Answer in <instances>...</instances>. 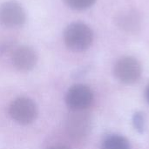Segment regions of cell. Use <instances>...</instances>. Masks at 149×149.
Listing matches in <instances>:
<instances>
[{
  "label": "cell",
  "mask_w": 149,
  "mask_h": 149,
  "mask_svg": "<svg viewBox=\"0 0 149 149\" xmlns=\"http://www.w3.org/2000/svg\"><path fill=\"white\" fill-rule=\"evenodd\" d=\"M65 45L73 52L87 50L93 44V32L92 29L83 23H72L64 31Z\"/></svg>",
  "instance_id": "1"
},
{
  "label": "cell",
  "mask_w": 149,
  "mask_h": 149,
  "mask_svg": "<svg viewBox=\"0 0 149 149\" xmlns=\"http://www.w3.org/2000/svg\"><path fill=\"white\" fill-rule=\"evenodd\" d=\"M9 113L10 117L21 125L33 122L38 114L36 104L31 100L24 97L14 100L9 107Z\"/></svg>",
  "instance_id": "2"
},
{
  "label": "cell",
  "mask_w": 149,
  "mask_h": 149,
  "mask_svg": "<svg viewBox=\"0 0 149 149\" xmlns=\"http://www.w3.org/2000/svg\"><path fill=\"white\" fill-rule=\"evenodd\" d=\"M93 101L92 90L85 85H74L67 92L65 102L72 111H85Z\"/></svg>",
  "instance_id": "3"
},
{
  "label": "cell",
  "mask_w": 149,
  "mask_h": 149,
  "mask_svg": "<svg viewBox=\"0 0 149 149\" xmlns=\"http://www.w3.org/2000/svg\"><path fill=\"white\" fill-rule=\"evenodd\" d=\"M114 75L121 82L132 84L136 82L141 75L140 62L133 57H123L114 65Z\"/></svg>",
  "instance_id": "4"
},
{
  "label": "cell",
  "mask_w": 149,
  "mask_h": 149,
  "mask_svg": "<svg viewBox=\"0 0 149 149\" xmlns=\"http://www.w3.org/2000/svg\"><path fill=\"white\" fill-rule=\"evenodd\" d=\"M91 130V118L84 111H72L67 120L69 136L74 141L85 139Z\"/></svg>",
  "instance_id": "5"
},
{
  "label": "cell",
  "mask_w": 149,
  "mask_h": 149,
  "mask_svg": "<svg viewBox=\"0 0 149 149\" xmlns=\"http://www.w3.org/2000/svg\"><path fill=\"white\" fill-rule=\"evenodd\" d=\"M25 21L23 7L15 1H8L0 6V23L6 27H17Z\"/></svg>",
  "instance_id": "6"
},
{
  "label": "cell",
  "mask_w": 149,
  "mask_h": 149,
  "mask_svg": "<svg viewBox=\"0 0 149 149\" xmlns=\"http://www.w3.org/2000/svg\"><path fill=\"white\" fill-rule=\"evenodd\" d=\"M37 61V53L30 46H20L17 48L12 54L13 65L17 70L22 72H27L31 70L36 65Z\"/></svg>",
  "instance_id": "7"
},
{
  "label": "cell",
  "mask_w": 149,
  "mask_h": 149,
  "mask_svg": "<svg viewBox=\"0 0 149 149\" xmlns=\"http://www.w3.org/2000/svg\"><path fill=\"white\" fill-rule=\"evenodd\" d=\"M115 21L119 28L128 33L137 32L141 24L140 14L134 10H129L120 13L116 17Z\"/></svg>",
  "instance_id": "8"
},
{
  "label": "cell",
  "mask_w": 149,
  "mask_h": 149,
  "mask_svg": "<svg viewBox=\"0 0 149 149\" xmlns=\"http://www.w3.org/2000/svg\"><path fill=\"white\" fill-rule=\"evenodd\" d=\"M101 149H131L129 141L120 135H110L103 141Z\"/></svg>",
  "instance_id": "9"
},
{
  "label": "cell",
  "mask_w": 149,
  "mask_h": 149,
  "mask_svg": "<svg viewBox=\"0 0 149 149\" xmlns=\"http://www.w3.org/2000/svg\"><path fill=\"white\" fill-rule=\"evenodd\" d=\"M65 3L74 10H85L95 3L97 0H64Z\"/></svg>",
  "instance_id": "10"
},
{
  "label": "cell",
  "mask_w": 149,
  "mask_h": 149,
  "mask_svg": "<svg viewBox=\"0 0 149 149\" xmlns=\"http://www.w3.org/2000/svg\"><path fill=\"white\" fill-rule=\"evenodd\" d=\"M134 123L135 127L140 130V131H143L144 129V119L141 113H135L134 118Z\"/></svg>",
  "instance_id": "11"
},
{
  "label": "cell",
  "mask_w": 149,
  "mask_h": 149,
  "mask_svg": "<svg viewBox=\"0 0 149 149\" xmlns=\"http://www.w3.org/2000/svg\"><path fill=\"white\" fill-rule=\"evenodd\" d=\"M49 149H70L68 147L65 146V145H55L51 147Z\"/></svg>",
  "instance_id": "12"
},
{
  "label": "cell",
  "mask_w": 149,
  "mask_h": 149,
  "mask_svg": "<svg viewBox=\"0 0 149 149\" xmlns=\"http://www.w3.org/2000/svg\"><path fill=\"white\" fill-rule=\"evenodd\" d=\"M146 98H147V100H148V101L149 103V85L148 86L147 90H146Z\"/></svg>",
  "instance_id": "13"
}]
</instances>
